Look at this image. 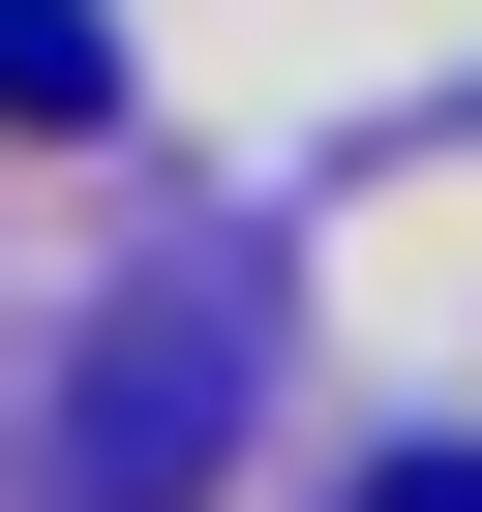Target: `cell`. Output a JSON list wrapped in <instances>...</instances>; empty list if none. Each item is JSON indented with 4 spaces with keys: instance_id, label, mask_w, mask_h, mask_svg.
<instances>
[{
    "instance_id": "1",
    "label": "cell",
    "mask_w": 482,
    "mask_h": 512,
    "mask_svg": "<svg viewBox=\"0 0 482 512\" xmlns=\"http://www.w3.org/2000/svg\"><path fill=\"white\" fill-rule=\"evenodd\" d=\"M211 422H241V332H211V302H121V362L61 392V482H91V512H181Z\"/></svg>"
},
{
    "instance_id": "2",
    "label": "cell",
    "mask_w": 482,
    "mask_h": 512,
    "mask_svg": "<svg viewBox=\"0 0 482 512\" xmlns=\"http://www.w3.org/2000/svg\"><path fill=\"white\" fill-rule=\"evenodd\" d=\"M0 121H121V31L91 0H0Z\"/></svg>"
},
{
    "instance_id": "3",
    "label": "cell",
    "mask_w": 482,
    "mask_h": 512,
    "mask_svg": "<svg viewBox=\"0 0 482 512\" xmlns=\"http://www.w3.org/2000/svg\"><path fill=\"white\" fill-rule=\"evenodd\" d=\"M362 512H482V452H392V482H362Z\"/></svg>"
}]
</instances>
